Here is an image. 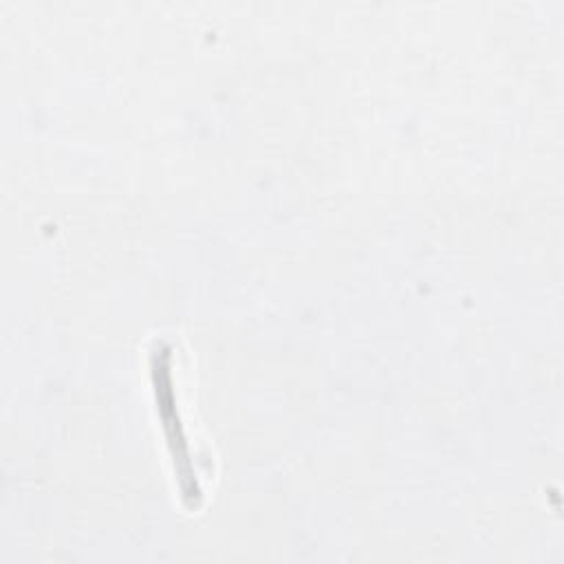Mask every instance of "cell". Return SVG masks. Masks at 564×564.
<instances>
[{"mask_svg": "<svg viewBox=\"0 0 564 564\" xmlns=\"http://www.w3.org/2000/svg\"><path fill=\"white\" fill-rule=\"evenodd\" d=\"M152 381H154V394H156V410L161 414L163 427L167 432L170 452L174 458V471L178 476V489L181 498L187 507H196L200 498V487L196 480V474L187 458V445L185 436L181 432V421L174 408V392H172V375H170V350L167 346L159 344L152 352Z\"/></svg>", "mask_w": 564, "mask_h": 564, "instance_id": "6da1fadb", "label": "cell"}]
</instances>
